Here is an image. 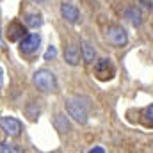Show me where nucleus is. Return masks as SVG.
Instances as JSON below:
<instances>
[{
    "label": "nucleus",
    "instance_id": "obj_1",
    "mask_svg": "<svg viewBox=\"0 0 153 153\" xmlns=\"http://www.w3.org/2000/svg\"><path fill=\"white\" fill-rule=\"evenodd\" d=\"M34 84L38 85V89L45 91V93L55 91V87H57L55 75H53L50 70H38V71L34 73Z\"/></svg>",
    "mask_w": 153,
    "mask_h": 153
},
{
    "label": "nucleus",
    "instance_id": "obj_2",
    "mask_svg": "<svg viewBox=\"0 0 153 153\" xmlns=\"http://www.w3.org/2000/svg\"><path fill=\"white\" fill-rule=\"evenodd\" d=\"M66 111H68V116L71 119H75L76 123H80V125H84L87 121V109L80 103V100L70 98L66 102Z\"/></svg>",
    "mask_w": 153,
    "mask_h": 153
},
{
    "label": "nucleus",
    "instance_id": "obj_3",
    "mask_svg": "<svg viewBox=\"0 0 153 153\" xmlns=\"http://www.w3.org/2000/svg\"><path fill=\"white\" fill-rule=\"evenodd\" d=\"M0 126H2V130H4L5 134H9V135H18V134L22 132V123H20V119H16V117H13V116H2V117H0Z\"/></svg>",
    "mask_w": 153,
    "mask_h": 153
},
{
    "label": "nucleus",
    "instance_id": "obj_4",
    "mask_svg": "<svg viewBox=\"0 0 153 153\" xmlns=\"http://www.w3.org/2000/svg\"><path fill=\"white\" fill-rule=\"evenodd\" d=\"M107 38L109 41L114 45V46H123V45H126V41H128V36H126V30L123 29V27H109V30H107Z\"/></svg>",
    "mask_w": 153,
    "mask_h": 153
},
{
    "label": "nucleus",
    "instance_id": "obj_5",
    "mask_svg": "<svg viewBox=\"0 0 153 153\" xmlns=\"http://www.w3.org/2000/svg\"><path fill=\"white\" fill-rule=\"evenodd\" d=\"M39 45H41L39 34H29V36H25V38L22 39L20 50H22L23 53H32V52H36L39 48Z\"/></svg>",
    "mask_w": 153,
    "mask_h": 153
},
{
    "label": "nucleus",
    "instance_id": "obj_6",
    "mask_svg": "<svg viewBox=\"0 0 153 153\" xmlns=\"http://www.w3.org/2000/svg\"><path fill=\"white\" fill-rule=\"evenodd\" d=\"M61 14L70 23H76L78 22V16H80V13H78V9H76L75 5L73 4H66V2L61 5Z\"/></svg>",
    "mask_w": 153,
    "mask_h": 153
},
{
    "label": "nucleus",
    "instance_id": "obj_7",
    "mask_svg": "<svg viewBox=\"0 0 153 153\" xmlns=\"http://www.w3.org/2000/svg\"><path fill=\"white\" fill-rule=\"evenodd\" d=\"M64 61H66L68 64H71V66H76V64L80 62V52H78V48H76L75 45H70V46L66 48V52H64Z\"/></svg>",
    "mask_w": 153,
    "mask_h": 153
},
{
    "label": "nucleus",
    "instance_id": "obj_8",
    "mask_svg": "<svg viewBox=\"0 0 153 153\" xmlns=\"http://www.w3.org/2000/svg\"><path fill=\"white\" fill-rule=\"evenodd\" d=\"M82 57H84L85 62H94L96 61V50L87 41H82Z\"/></svg>",
    "mask_w": 153,
    "mask_h": 153
},
{
    "label": "nucleus",
    "instance_id": "obj_9",
    "mask_svg": "<svg viewBox=\"0 0 153 153\" xmlns=\"http://www.w3.org/2000/svg\"><path fill=\"white\" fill-rule=\"evenodd\" d=\"M96 62V71H98V75L100 78H111L109 75V70H111V59H100V61H94Z\"/></svg>",
    "mask_w": 153,
    "mask_h": 153
},
{
    "label": "nucleus",
    "instance_id": "obj_10",
    "mask_svg": "<svg viewBox=\"0 0 153 153\" xmlns=\"http://www.w3.org/2000/svg\"><path fill=\"white\" fill-rule=\"evenodd\" d=\"M7 30H9V39H11V41H16L20 36H23V32H25L20 23H11Z\"/></svg>",
    "mask_w": 153,
    "mask_h": 153
},
{
    "label": "nucleus",
    "instance_id": "obj_11",
    "mask_svg": "<svg viewBox=\"0 0 153 153\" xmlns=\"http://www.w3.org/2000/svg\"><path fill=\"white\" fill-rule=\"evenodd\" d=\"M125 16H126V18L132 22V25H135V27L141 25V22H143V20H141V13H139L137 9H134V7H132V9H126V11H125Z\"/></svg>",
    "mask_w": 153,
    "mask_h": 153
},
{
    "label": "nucleus",
    "instance_id": "obj_12",
    "mask_svg": "<svg viewBox=\"0 0 153 153\" xmlns=\"http://www.w3.org/2000/svg\"><path fill=\"white\" fill-rule=\"evenodd\" d=\"M25 22H27V25L29 27H39L41 23H43V18H41V14H36V13H30V14H27V18H25Z\"/></svg>",
    "mask_w": 153,
    "mask_h": 153
},
{
    "label": "nucleus",
    "instance_id": "obj_13",
    "mask_svg": "<svg viewBox=\"0 0 153 153\" xmlns=\"http://www.w3.org/2000/svg\"><path fill=\"white\" fill-rule=\"evenodd\" d=\"M55 125L59 126V130L61 132H68L70 130V125H68V121H64V116H55Z\"/></svg>",
    "mask_w": 153,
    "mask_h": 153
},
{
    "label": "nucleus",
    "instance_id": "obj_14",
    "mask_svg": "<svg viewBox=\"0 0 153 153\" xmlns=\"http://www.w3.org/2000/svg\"><path fill=\"white\" fill-rule=\"evenodd\" d=\"M143 116L146 117V121H148V123L153 126V105H148V107L143 111Z\"/></svg>",
    "mask_w": 153,
    "mask_h": 153
},
{
    "label": "nucleus",
    "instance_id": "obj_15",
    "mask_svg": "<svg viewBox=\"0 0 153 153\" xmlns=\"http://www.w3.org/2000/svg\"><path fill=\"white\" fill-rule=\"evenodd\" d=\"M4 152H18V148H14L13 144H7V143H0V153Z\"/></svg>",
    "mask_w": 153,
    "mask_h": 153
},
{
    "label": "nucleus",
    "instance_id": "obj_16",
    "mask_svg": "<svg viewBox=\"0 0 153 153\" xmlns=\"http://www.w3.org/2000/svg\"><path fill=\"white\" fill-rule=\"evenodd\" d=\"M55 55H57V48H55V46H50V48L46 50V53H45V59L50 61V59H53Z\"/></svg>",
    "mask_w": 153,
    "mask_h": 153
},
{
    "label": "nucleus",
    "instance_id": "obj_17",
    "mask_svg": "<svg viewBox=\"0 0 153 153\" xmlns=\"http://www.w3.org/2000/svg\"><path fill=\"white\" fill-rule=\"evenodd\" d=\"M89 153H105V150H103V148H100V146H96V148L89 150Z\"/></svg>",
    "mask_w": 153,
    "mask_h": 153
},
{
    "label": "nucleus",
    "instance_id": "obj_18",
    "mask_svg": "<svg viewBox=\"0 0 153 153\" xmlns=\"http://www.w3.org/2000/svg\"><path fill=\"white\" fill-rule=\"evenodd\" d=\"M2 73H4V70L0 68V85H2V82H4V80H2Z\"/></svg>",
    "mask_w": 153,
    "mask_h": 153
},
{
    "label": "nucleus",
    "instance_id": "obj_19",
    "mask_svg": "<svg viewBox=\"0 0 153 153\" xmlns=\"http://www.w3.org/2000/svg\"><path fill=\"white\" fill-rule=\"evenodd\" d=\"M0 46H4V41H2V34H0Z\"/></svg>",
    "mask_w": 153,
    "mask_h": 153
},
{
    "label": "nucleus",
    "instance_id": "obj_20",
    "mask_svg": "<svg viewBox=\"0 0 153 153\" xmlns=\"http://www.w3.org/2000/svg\"><path fill=\"white\" fill-rule=\"evenodd\" d=\"M32 2H43V0H32Z\"/></svg>",
    "mask_w": 153,
    "mask_h": 153
}]
</instances>
